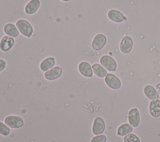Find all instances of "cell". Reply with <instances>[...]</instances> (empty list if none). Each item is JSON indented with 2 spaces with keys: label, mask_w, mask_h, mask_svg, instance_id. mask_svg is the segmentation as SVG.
<instances>
[{
  "label": "cell",
  "mask_w": 160,
  "mask_h": 142,
  "mask_svg": "<svg viewBox=\"0 0 160 142\" xmlns=\"http://www.w3.org/2000/svg\"><path fill=\"white\" fill-rule=\"evenodd\" d=\"M16 26L19 33L26 37H30L34 32L33 27L31 23L26 19H19L16 22Z\"/></svg>",
  "instance_id": "cell-1"
},
{
  "label": "cell",
  "mask_w": 160,
  "mask_h": 142,
  "mask_svg": "<svg viewBox=\"0 0 160 142\" xmlns=\"http://www.w3.org/2000/svg\"><path fill=\"white\" fill-rule=\"evenodd\" d=\"M4 122L9 128L12 129H19L22 127L24 124L23 119L19 116L16 115L7 116L4 118Z\"/></svg>",
  "instance_id": "cell-2"
},
{
  "label": "cell",
  "mask_w": 160,
  "mask_h": 142,
  "mask_svg": "<svg viewBox=\"0 0 160 142\" xmlns=\"http://www.w3.org/2000/svg\"><path fill=\"white\" fill-rule=\"evenodd\" d=\"M107 42V38L104 34L99 33L96 34L91 42V47L93 50L98 51L101 50Z\"/></svg>",
  "instance_id": "cell-3"
},
{
  "label": "cell",
  "mask_w": 160,
  "mask_h": 142,
  "mask_svg": "<svg viewBox=\"0 0 160 142\" xmlns=\"http://www.w3.org/2000/svg\"><path fill=\"white\" fill-rule=\"evenodd\" d=\"M100 64L106 70L109 71H114L117 67V64L115 60L111 56L108 55H102L100 58Z\"/></svg>",
  "instance_id": "cell-4"
},
{
  "label": "cell",
  "mask_w": 160,
  "mask_h": 142,
  "mask_svg": "<svg viewBox=\"0 0 160 142\" xmlns=\"http://www.w3.org/2000/svg\"><path fill=\"white\" fill-rule=\"evenodd\" d=\"M104 82L106 84L111 88L116 90L121 87V82L117 76L112 73H107L105 76Z\"/></svg>",
  "instance_id": "cell-5"
},
{
  "label": "cell",
  "mask_w": 160,
  "mask_h": 142,
  "mask_svg": "<svg viewBox=\"0 0 160 142\" xmlns=\"http://www.w3.org/2000/svg\"><path fill=\"white\" fill-rule=\"evenodd\" d=\"M62 73V69L59 66H55L44 72V78L49 81L59 78Z\"/></svg>",
  "instance_id": "cell-6"
},
{
  "label": "cell",
  "mask_w": 160,
  "mask_h": 142,
  "mask_svg": "<svg viewBox=\"0 0 160 142\" xmlns=\"http://www.w3.org/2000/svg\"><path fill=\"white\" fill-rule=\"evenodd\" d=\"M105 130V122L104 120L99 116L96 117L93 121L92 126V132L94 135L102 134Z\"/></svg>",
  "instance_id": "cell-7"
},
{
  "label": "cell",
  "mask_w": 160,
  "mask_h": 142,
  "mask_svg": "<svg viewBox=\"0 0 160 142\" xmlns=\"http://www.w3.org/2000/svg\"><path fill=\"white\" fill-rule=\"evenodd\" d=\"M15 44V40L13 37L9 36H3L0 40V49L2 52L10 50Z\"/></svg>",
  "instance_id": "cell-8"
},
{
  "label": "cell",
  "mask_w": 160,
  "mask_h": 142,
  "mask_svg": "<svg viewBox=\"0 0 160 142\" xmlns=\"http://www.w3.org/2000/svg\"><path fill=\"white\" fill-rule=\"evenodd\" d=\"M132 45H133L132 39L129 36H126L122 39L120 42L119 49L122 53L129 54L132 50Z\"/></svg>",
  "instance_id": "cell-9"
},
{
  "label": "cell",
  "mask_w": 160,
  "mask_h": 142,
  "mask_svg": "<svg viewBox=\"0 0 160 142\" xmlns=\"http://www.w3.org/2000/svg\"><path fill=\"white\" fill-rule=\"evenodd\" d=\"M78 70L79 73L84 77L90 78L92 76L93 71L92 66L86 61L81 62L78 65Z\"/></svg>",
  "instance_id": "cell-10"
},
{
  "label": "cell",
  "mask_w": 160,
  "mask_h": 142,
  "mask_svg": "<svg viewBox=\"0 0 160 142\" xmlns=\"http://www.w3.org/2000/svg\"><path fill=\"white\" fill-rule=\"evenodd\" d=\"M40 5V0H29L24 6V12L28 15H32L39 9Z\"/></svg>",
  "instance_id": "cell-11"
},
{
  "label": "cell",
  "mask_w": 160,
  "mask_h": 142,
  "mask_svg": "<svg viewBox=\"0 0 160 142\" xmlns=\"http://www.w3.org/2000/svg\"><path fill=\"white\" fill-rule=\"evenodd\" d=\"M128 121L134 128L137 127L140 121V115L138 110L136 108L130 110L128 113Z\"/></svg>",
  "instance_id": "cell-12"
},
{
  "label": "cell",
  "mask_w": 160,
  "mask_h": 142,
  "mask_svg": "<svg viewBox=\"0 0 160 142\" xmlns=\"http://www.w3.org/2000/svg\"><path fill=\"white\" fill-rule=\"evenodd\" d=\"M108 17L111 21L117 23L122 22L126 19V17L122 12L114 9H111L108 11Z\"/></svg>",
  "instance_id": "cell-13"
},
{
  "label": "cell",
  "mask_w": 160,
  "mask_h": 142,
  "mask_svg": "<svg viewBox=\"0 0 160 142\" xmlns=\"http://www.w3.org/2000/svg\"><path fill=\"white\" fill-rule=\"evenodd\" d=\"M3 32L7 36L13 38L17 37L19 35V31H18L16 24L12 23H6L4 24L3 26Z\"/></svg>",
  "instance_id": "cell-14"
},
{
  "label": "cell",
  "mask_w": 160,
  "mask_h": 142,
  "mask_svg": "<svg viewBox=\"0 0 160 142\" xmlns=\"http://www.w3.org/2000/svg\"><path fill=\"white\" fill-rule=\"evenodd\" d=\"M149 110L150 115L154 118L160 116V100L156 99L152 100L149 105Z\"/></svg>",
  "instance_id": "cell-15"
},
{
  "label": "cell",
  "mask_w": 160,
  "mask_h": 142,
  "mask_svg": "<svg viewBox=\"0 0 160 142\" xmlns=\"http://www.w3.org/2000/svg\"><path fill=\"white\" fill-rule=\"evenodd\" d=\"M55 59L52 57H48L44 59L39 64V68L41 71L46 72L54 67Z\"/></svg>",
  "instance_id": "cell-16"
},
{
  "label": "cell",
  "mask_w": 160,
  "mask_h": 142,
  "mask_svg": "<svg viewBox=\"0 0 160 142\" xmlns=\"http://www.w3.org/2000/svg\"><path fill=\"white\" fill-rule=\"evenodd\" d=\"M144 95L146 96L148 98L151 100L158 99L159 93H158L156 88L150 85H148L144 87L143 90Z\"/></svg>",
  "instance_id": "cell-17"
},
{
  "label": "cell",
  "mask_w": 160,
  "mask_h": 142,
  "mask_svg": "<svg viewBox=\"0 0 160 142\" xmlns=\"http://www.w3.org/2000/svg\"><path fill=\"white\" fill-rule=\"evenodd\" d=\"M92 69L93 73L100 78H103L107 75L106 69L101 64H94L92 65Z\"/></svg>",
  "instance_id": "cell-18"
},
{
  "label": "cell",
  "mask_w": 160,
  "mask_h": 142,
  "mask_svg": "<svg viewBox=\"0 0 160 142\" xmlns=\"http://www.w3.org/2000/svg\"><path fill=\"white\" fill-rule=\"evenodd\" d=\"M132 131V126L129 123H124L120 125L117 130V133L119 136H126Z\"/></svg>",
  "instance_id": "cell-19"
},
{
  "label": "cell",
  "mask_w": 160,
  "mask_h": 142,
  "mask_svg": "<svg viewBox=\"0 0 160 142\" xmlns=\"http://www.w3.org/2000/svg\"><path fill=\"white\" fill-rule=\"evenodd\" d=\"M123 140L124 142H141L138 136L131 133L124 136Z\"/></svg>",
  "instance_id": "cell-20"
},
{
  "label": "cell",
  "mask_w": 160,
  "mask_h": 142,
  "mask_svg": "<svg viewBox=\"0 0 160 142\" xmlns=\"http://www.w3.org/2000/svg\"><path fill=\"white\" fill-rule=\"evenodd\" d=\"M10 128L5 124V123L0 121V135L2 136H8L10 133Z\"/></svg>",
  "instance_id": "cell-21"
},
{
  "label": "cell",
  "mask_w": 160,
  "mask_h": 142,
  "mask_svg": "<svg viewBox=\"0 0 160 142\" xmlns=\"http://www.w3.org/2000/svg\"><path fill=\"white\" fill-rule=\"evenodd\" d=\"M106 136L104 135H99L94 136L90 142H106Z\"/></svg>",
  "instance_id": "cell-22"
},
{
  "label": "cell",
  "mask_w": 160,
  "mask_h": 142,
  "mask_svg": "<svg viewBox=\"0 0 160 142\" xmlns=\"http://www.w3.org/2000/svg\"><path fill=\"white\" fill-rule=\"evenodd\" d=\"M6 67V62L2 59H0V72L3 71Z\"/></svg>",
  "instance_id": "cell-23"
},
{
  "label": "cell",
  "mask_w": 160,
  "mask_h": 142,
  "mask_svg": "<svg viewBox=\"0 0 160 142\" xmlns=\"http://www.w3.org/2000/svg\"><path fill=\"white\" fill-rule=\"evenodd\" d=\"M156 90H157L158 93L159 94H160V83H158L156 85Z\"/></svg>",
  "instance_id": "cell-24"
},
{
  "label": "cell",
  "mask_w": 160,
  "mask_h": 142,
  "mask_svg": "<svg viewBox=\"0 0 160 142\" xmlns=\"http://www.w3.org/2000/svg\"><path fill=\"white\" fill-rule=\"evenodd\" d=\"M60 1H61L62 2H69V1H70L71 0H60Z\"/></svg>",
  "instance_id": "cell-25"
}]
</instances>
